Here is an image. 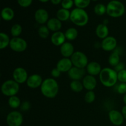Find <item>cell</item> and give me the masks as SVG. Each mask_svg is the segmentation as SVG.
Masks as SVG:
<instances>
[{
	"instance_id": "1",
	"label": "cell",
	"mask_w": 126,
	"mask_h": 126,
	"mask_svg": "<svg viewBox=\"0 0 126 126\" xmlns=\"http://www.w3.org/2000/svg\"><path fill=\"white\" fill-rule=\"evenodd\" d=\"M59 84L54 78H47L41 86V92L46 98H54L59 93Z\"/></svg>"
},
{
	"instance_id": "2",
	"label": "cell",
	"mask_w": 126,
	"mask_h": 126,
	"mask_svg": "<svg viewBox=\"0 0 126 126\" xmlns=\"http://www.w3.org/2000/svg\"><path fill=\"white\" fill-rule=\"evenodd\" d=\"M99 78L102 85L107 87H111L118 82V72L110 68H104L100 73Z\"/></svg>"
},
{
	"instance_id": "3",
	"label": "cell",
	"mask_w": 126,
	"mask_h": 126,
	"mask_svg": "<svg viewBox=\"0 0 126 126\" xmlns=\"http://www.w3.org/2000/svg\"><path fill=\"white\" fill-rule=\"evenodd\" d=\"M70 19L76 26L84 27L87 24L89 18L88 14L84 9L76 7L71 11Z\"/></svg>"
},
{
	"instance_id": "4",
	"label": "cell",
	"mask_w": 126,
	"mask_h": 126,
	"mask_svg": "<svg viewBox=\"0 0 126 126\" xmlns=\"http://www.w3.org/2000/svg\"><path fill=\"white\" fill-rule=\"evenodd\" d=\"M125 6L123 2L118 0H112L107 6V14L111 17L118 18L125 13Z\"/></svg>"
},
{
	"instance_id": "5",
	"label": "cell",
	"mask_w": 126,
	"mask_h": 126,
	"mask_svg": "<svg viewBox=\"0 0 126 126\" xmlns=\"http://www.w3.org/2000/svg\"><path fill=\"white\" fill-rule=\"evenodd\" d=\"M20 89L19 84L14 80H7L1 86V92L2 94L7 97H12L17 94Z\"/></svg>"
},
{
	"instance_id": "6",
	"label": "cell",
	"mask_w": 126,
	"mask_h": 126,
	"mask_svg": "<svg viewBox=\"0 0 126 126\" xmlns=\"http://www.w3.org/2000/svg\"><path fill=\"white\" fill-rule=\"evenodd\" d=\"M70 59L72 62L73 66L79 68L84 69V68L86 67L89 63L87 55L81 51L75 52Z\"/></svg>"
},
{
	"instance_id": "7",
	"label": "cell",
	"mask_w": 126,
	"mask_h": 126,
	"mask_svg": "<svg viewBox=\"0 0 126 126\" xmlns=\"http://www.w3.org/2000/svg\"><path fill=\"white\" fill-rule=\"evenodd\" d=\"M9 46L13 51L16 52H22L27 49V43L22 38H13L11 39Z\"/></svg>"
},
{
	"instance_id": "8",
	"label": "cell",
	"mask_w": 126,
	"mask_h": 126,
	"mask_svg": "<svg viewBox=\"0 0 126 126\" xmlns=\"http://www.w3.org/2000/svg\"><path fill=\"white\" fill-rule=\"evenodd\" d=\"M23 121V116L17 111H13L9 113L6 118V121L9 126H20Z\"/></svg>"
},
{
	"instance_id": "9",
	"label": "cell",
	"mask_w": 126,
	"mask_h": 126,
	"mask_svg": "<svg viewBox=\"0 0 126 126\" xmlns=\"http://www.w3.org/2000/svg\"><path fill=\"white\" fill-rule=\"evenodd\" d=\"M12 77L13 79L20 84L27 82L28 76L27 71L25 68L22 67H17L14 70Z\"/></svg>"
},
{
	"instance_id": "10",
	"label": "cell",
	"mask_w": 126,
	"mask_h": 126,
	"mask_svg": "<svg viewBox=\"0 0 126 126\" xmlns=\"http://www.w3.org/2000/svg\"><path fill=\"white\" fill-rule=\"evenodd\" d=\"M101 47L105 51H114L117 47L116 39L113 36H108L102 40L101 43Z\"/></svg>"
},
{
	"instance_id": "11",
	"label": "cell",
	"mask_w": 126,
	"mask_h": 126,
	"mask_svg": "<svg viewBox=\"0 0 126 126\" xmlns=\"http://www.w3.org/2000/svg\"><path fill=\"white\" fill-rule=\"evenodd\" d=\"M108 117L111 123L114 125L119 126L123 124L124 118L122 113L116 110H112L108 113Z\"/></svg>"
},
{
	"instance_id": "12",
	"label": "cell",
	"mask_w": 126,
	"mask_h": 126,
	"mask_svg": "<svg viewBox=\"0 0 126 126\" xmlns=\"http://www.w3.org/2000/svg\"><path fill=\"white\" fill-rule=\"evenodd\" d=\"M43 78L38 74H34L28 76L27 81V85L31 89H36L41 87L43 83Z\"/></svg>"
},
{
	"instance_id": "13",
	"label": "cell",
	"mask_w": 126,
	"mask_h": 126,
	"mask_svg": "<svg viewBox=\"0 0 126 126\" xmlns=\"http://www.w3.org/2000/svg\"><path fill=\"white\" fill-rule=\"evenodd\" d=\"M34 19L39 24L43 25L49 20V13L44 9H39L34 13Z\"/></svg>"
},
{
	"instance_id": "14",
	"label": "cell",
	"mask_w": 126,
	"mask_h": 126,
	"mask_svg": "<svg viewBox=\"0 0 126 126\" xmlns=\"http://www.w3.org/2000/svg\"><path fill=\"white\" fill-rule=\"evenodd\" d=\"M85 73L86 71L84 69L73 66L68 72V75L70 78L73 81H79L82 78H84Z\"/></svg>"
},
{
	"instance_id": "15",
	"label": "cell",
	"mask_w": 126,
	"mask_h": 126,
	"mask_svg": "<svg viewBox=\"0 0 126 126\" xmlns=\"http://www.w3.org/2000/svg\"><path fill=\"white\" fill-rule=\"evenodd\" d=\"M73 66L71 59L65 58L60 59L57 63L56 68L60 72H68L70 69Z\"/></svg>"
},
{
	"instance_id": "16",
	"label": "cell",
	"mask_w": 126,
	"mask_h": 126,
	"mask_svg": "<svg viewBox=\"0 0 126 126\" xmlns=\"http://www.w3.org/2000/svg\"><path fill=\"white\" fill-rule=\"evenodd\" d=\"M97 79L95 76H92V75H86L82 79V84H83L84 88H85L88 91H93L97 86Z\"/></svg>"
},
{
	"instance_id": "17",
	"label": "cell",
	"mask_w": 126,
	"mask_h": 126,
	"mask_svg": "<svg viewBox=\"0 0 126 126\" xmlns=\"http://www.w3.org/2000/svg\"><path fill=\"white\" fill-rule=\"evenodd\" d=\"M65 33L63 32L59 31V32H54L51 36L50 40L51 43L56 46H61L63 44L65 43Z\"/></svg>"
},
{
	"instance_id": "18",
	"label": "cell",
	"mask_w": 126,
	"mask_h": 126,
	"mask_svg": "<svg viewBox=\"0 0 126 126\" xmlns=\"http://www.w3.org/2000/svg\"><path fill=\"white\" fill-rule=\"evenodd\" d=\"M60 53L63 57H71L75 53V48L73 45L68 42H65L60 46Z\"/></svg>"
},
{
	"instance_id": "19",
	"label": "cell",
	"mask_w": 126,
	"mask_h": 126,
	"mask_svg": "<svg viewBox=\"0 0 126 126\" xmlns=\"http://www.w3.org/2000/svg\"><path fill=\"white\" fill-rule=\"evenodd\" d=\"M102 66L97 62H89L86 66V71L88 73L89 75L92 76H97L100 75L102 71Z\"/></svg>"
},
{
	"instance_id": "20",
	"label": "cell",
	"mask_w": 126,
	"mask_h": 126,
	"mask_svg": "<svg viewBox=\"0 0 126 126\" xmlns=\"http://www.w3.org/2000/svg\"><path fill=\"white\" fill-rule=\"evenodd\" d=\"M96 35L100 39H105L108 36L109 29L107 25L104 23H100L98 25L95 30Z\"/></svg>"
},
{
	"instance_id": "21",
	"label": "cell",
	"mask_w": 126,
	"mask_h": 126,
	"mask_svg": "<svg viewBox=\"0 0 126 126\" xmlns=\"http://www.w3.org/2000/svg\"><path fill=\"white\" fill-rule=\"evenodd\" d=\"M62 22L59 20L57 18H51L47 22V27L49 29V30L52 31L54 32H57L60 31L61 29Z\"/></svg>"
},
{
	"instance_id": "22",
	"label": "cell",
	"mask_w": 126,
	"mask_h": 126,
	"mask_svg": "<svg viewBox=\"0 0 126 126\" xmlns=\"http://www.w3.org/2000/svg\"><path fill=\"white\" fill-rule=\"evenodd\" d=\"M1 18L5 21H11L14 18L15 16L14 11L11 7H6L3 8L1 12Z\"/></svg>"
},
{
	"instance_id": "23",
	"label": "cell",
	"mask_w": 126,
	"mask_h": 126,
	"mask_svg": "<svg viewBox=\"0 0 126 126\" xmlns=\"http://www.w3.org/2000/svg\"><path fill=\"white\" fill-rule=\"evenodd\" d=\"M70 14L71 12L69 11V10L61 8L58 10L57 12V18L60 20L61 22H65L68 20L70 18Z\"/></svg>"
},
{
	"instance_id": "24",
	"label": "cell",
	"mask_w": 126,
	"mask_h": 126,
	"mask_svg": "<svg viewBox=\"0 0 126 126\" xmlns=\"http://www.w3.org/2000/svg\"><path fill=\"white\" fill-rule=\"evenodd\" d=\"M108 62L111 66L115 67L118 63H120V54L114 50L110 55L109 58H108Z\"/></svg>"
},
{
	"instance_id": "25",
	"label": "cell",
	"mask_w": 126,
	"mask_h": 126,
	"mask_svg": "<svg viewBox=\"0 0 126 126\" xmlns=\"http://www.w3.org/2000/svg\"><path fill=\"white\" fill-rule=\"evenodd\" d=\"M66 39L69 41H73L77 38L78 36V32L77 30L73 27L68 28L65 33Z\"/></svg>"
},
{
	"instance_id": "26",
	"label": "cell",
	"mask_w": 126,
	"mask_h": 126,
	"mask_svg": "<svg viewBox=\"0 0 126 126\" xmlns=\"http://www.w3.org/2000/svg\"><path fill=\"white\" fill-rule=\"evenodd\" d=\"M11 39L6 33L1 32L0 33V49H4L9 46Z\"/></svg>"
},
{
	"instance_id": "27",
	"label": "cell",
	"mask_w": 126,
	"mask_h": 126,
	"mask_svg": "<svg viewBox=\"0 0 126 126\" xmlns=\"http://www.w3.org/2000/svg\"><path fill=\"white\" fill-rule=\"evenodd\" d=\"M21 101L20 99L17 97L16 95L10 97L8 99V105L11 108L13 109H17L18 107H20L21 105Z\"/></svg>"
},
{
	"instance_id": "28",
	"label": "cell",
	"mask_w": 126,
	"mask_h": 126,
	"mask_svg": "<svg viewBox=\"0 0 126 126\" xmlns=\"http://www.w3.org/2000/svg\"><path fill=\"white\" fill-rule=\"evenodd\" d=\"M70 88L73 92L78 93L82 91L84 86L82 82H81L79 81H72L70 83Z\"/></svg>"
},
{
	"instance_id": "29",
	"label": "cell",
	"mask_w": 126,
	"mask_h": 126,
	"mask_svg": "<svg viewBox=\"0 0 126 126\" xmlns=\"http://www.w3.org/2000/svg\"><path fill=\"white\" fill-rule=\"evenodd\" d=\"M22 32V26L18 23L13 25L11 27V33L14 38H17L21 34Z\"/></svg>"
},
{
	"instance_id": "30",
	"label": "cell",
	"mask_w": 126,
	"mask_h": 126,
	"mask_svg": "<svg viewBox=\"0 0 126 126\" xmlns=\"http://www.w3.org/2000/svg\"><path fill=\"white\" fill-rule=\"evenodd\" d=\"M94 11L97 16H103L107 13V6H105L103 4L98 3L95 6Z\"/></svg>"
},
{
	"instance_id": "31",
	"label": "cell",
	"mask_w": 126,
	"mask_h": 126,
	"mask_svg": "<svg viewBox=\"0 0 126 126\" xmlns=\"http://www.w3.org/2000/svg\"><path fill=\"white\" fill-rule=\"evenodd\" d=\"M49 29L48 28V27L45 25H41L38 28V34H39V37L43 39H46L48 38V36H49Z\"/></svg>"
},
{
	"instance_id": "32",
	"label": "cell",
	"mask_w": 126,
	"mask_h": 126,
	"mask_svg": "<svg viewBox=\"0 0 126 126\" xmlns=\"http://www.w3.org/2000/svg\"><path fill=\"white\" fill-rule=\"evenodd\" d=\"M91 0H74V4L77 8L83 9L88 7Z\"/></svg>"
},
{
	"instance_id": "33",
	"label": "cell",
	"mask_w": 126,
	"mask_h": 126,
	"mask_svg": "<svg viewBox=\"0 0 126 126\" xmlns=\"http://www.w3.org/2000/svg\"><path fill=\"white\" fill-rule=\"evenodd\" d=\"M84 100L86 103H92L95 100V94L93 91H89L86 94L84 97Z\"/></svg>"
},
{
	"instance_id": "34",
	"label": "cell",
	"mask_w": 126,
	"mask_h": 126,
	"mask_svg": "<svg viewBox=\"0 0 126 126\" xmlns=\"http://www.w3.org/2000/svg\"><path fill=\"white\" fill-rule=\"evenodd\" d=\"M74 4H74V0H62L61 2L62 8L67 10H69L72 8Z\"/></svg>"
},
{
	"instance_id": "35",
	"label": "cell",
	"mask_w": 126,
	"mask_h": 126,
	"mask_svg": "<svg viewBox=\"0 0 126 126\" xmlns=\"http://www.w3.org/2000/svg\"><path fill=\"white\" fill-rule=\"evenodd\" d=\"M118 79L120 82L126 83V69L121 70L118 73Z\"/></svg>"
},
{
	"instance_id": "36",
	"label": "cell",
	"mask_w": 126,
	"mask_h": 126,
	"mask_svg": "<svg viewBox=\"0 0 126 126\" xmlns=\"http://www.w3.org/2000/svg\"><path fill=\"white\" fill-rule=\"evenodd\" d=\"M117 92L119 94L124 95L126 94V83L121 82L117 87Z\"/></svg>"
},
{
	"instance_id": "37",
	"label": "cell",
	"mask_w": 126,
	"mask_h": 126,
	"mask_svg": "<svg viewBox=\"0 0 126 126\" xmlns=\"http://www.w3.org/2000/svg\"><path fill=\"white\" fill-rule=\"evenodd\" d=\"M33 0H17L18 5L22 7H28L32 4Z\"/></svg>"
},
{
	"instance_id": "38",
	"label": "cell",
	"mask_w": 126,
	"mask_h": 126,
	"mask_svg": "<svg viewBox=\"0 0 126 126\" xmlns=\"http://www.w3.org/2000/svg\"><path fill=\"white\" fill-rule=\"evenodd\" d=\"M30 108V103L28 101H25L21 104L20 109L23 111H28Z\"/></svg>"
},
{
	"instance_id": "39",
	"label": "cell",
	"mask_w": 126,
	"mask_h": 126,
	"mask_svg": "<svg viewBox=\"0 0 126 126\" xmlns=\"http://www.w3.org/2000/svg\"><path fill=\"white\" fill-rule=\"evenodd\" d=\"M60 73H61V72H60L57 68H53L51 71L52 76L53 78H59V76H60Z\"/></svg>"
},
{
	"instance_id": "40",
	"label": "cell",
	"mask_w": 126,
	"mask_h": 126,
	"mask_svg": "<svg viewBox=\"0 0 126 126\" xmlns=\"http://www.w3.org/2000/svg\"><path fill=\"white\" fill-rule=\"evenodd\" d=\"M124 69H125V65H124L123 63H121V62L118 63V65L114 67V70L118 73L119 72V71H121V70H124Z\"/></svg>"
},
{
	"instance_id": "41",
	"label": "cell",
	"mask_w": 126,
	"mask_h": 126,
	"mask_svg": "<svg viewBox=\"0 0 126 126\" xmlns=\"http://www.w3.org/2000/svg\"><path fill=\"white\" fill-rule=\"evenodd\" d=\"M122 114H123V116H124V119L126 120V105H124L123 107V108H122V111H121Z\"/></svg>"
},
{
	"instance_id": "42",
	"label": "cell",
	"mask_w": 126,
	"mask_h": 126,
	"mask_svg": "<svg viewBox=\"0 0 126 126\" xmlns=\"http://www.w3.org/2000/svg\"><path fill=\"white\" fill-rule=\"evenodd\" d=\"M50 1H51L52 4H53L57 5L59 4L60 3H61L62 0H50Z\"/></svg>"
},
{
	"instance_id": "43",
	"label": "cell",
	"mask_w": 126,
	"mask_h": 126,
	"mask_svg": "<svg viewBox=\"0 0 126 126\" xmlns=\"http://www.w3.org/2000/svg\"><path fill=\"white\" fill-rule=\"evenodd\" d=\"M123 102H124L125 105H126V94H124V96H123Z\"/></svg>"
},
{
	"instance_id": "44",
	"label": "cell",
	"mask_w": 126,
	"mask_h": 126,
	"mask_svg": "<svg viewBox=\"0 0 126 126\" xmlns=\"http://www.w3.org/2000/svg\"><path fill=\"white\" fill-rule=\"evenodd\" d=\"M38 1H39L40 2H48L49 0H38Z\"/></svg>"
},
{
	"instance_id": "45",
	"label": "cell",
	"mask_w": 126,
	"mask_h": 126,
	"mask_svg": "<svg viewBox=\"0 0 126 126\" xmlns=\"http://www.w3.org/2000/svg\"><path fill=\"white\" fill-rule=\"evenodd\" d=\"M92 1H98V0H92Z\"/></svg>"
}]
</instances>
